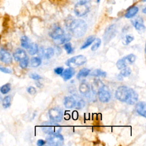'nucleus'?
I'll list each match as a JSON object with an SVG mask.
<instances>
[{
  "label": "nucleus",
  "instance_id": "6e6552de",
  "mask_svg": "<svg viewBox=\"0 0 146 146\" xmlns=\"http://www.w3.org/2000/svg\"><path fill=\"white\" fill-rule=\"evenodd\" d=\"M48 116L51 121L56 123L60 122L63 119V112L61 108L54 107L50 109L48 111Z\"/></svg>",
  "mask_w": 146,
  "mask_h": 146
},
{
  "label": "nucleus",
  "instance_id": "ddd939ff",
  "mask_svg": "<svg viewBox=\"0 0 146 146\" xmlns=\"http://www.w3.org/2000/svg\"><path fill=\"white\" fill-rule=\"evenodd\" d=\"M79 90L82 95L88 96L90 93V87L86 80H83L79 85Z\"/></svg>",
  "mask_w": 146,
  "mask_h": 146
},
{
  "label": "nucleus",
  "instance_id": "20e7f679",
  "mask_svg": "<svg viewBox=\"0 0 146 146\" xmlns=\"http://www.w3.org/2000/svg\"><path fill=\"white\" fill-rule=\"evenodd\" d=\"M87 62V58L83 55H79L74 56L69 58L66 62V65L70 67H75L80 66L85 64Z\"/></svg>",
  "mask_w": 146,
  "mask_h": 146
},
{
  "label": "nucleus",
  "instance_id": "cd10ccee",
  "mask_svg": "<svg viewBox=\"0 0 146 146\" xmlns=\"http://www.w3.org/2000/svg\"><path fill=\"white\" fill-rule=\"evenodd\" d=\"M11 96L8 95L5 96L2 100V106L4 108H9L11 105Z\"/></svg>",
  "mask_w": 146,
  "mask_h": 146
},
{
  "label": "nucleus",
  "instance_id": "a19ab883",
  "mask_svg": "<svg viewBox=\"0 0 146 146\" xmlns=\"http://www.w3.org/2000/svg\"><path fill=\"white\" fill-rule=\"evenodd\" d=\"M45 144H46V141H44L42 139H39L36 143V144L38 146H42V145H44Z\"/></svg>",
  "mask_w": 146,
  "mask_h": 146
},
{
  "label": "nucleus",
  "instance_id": "4be33fe9",
  "mask_svg": "<svg viewBox=\"0 0 146 146\" xmlns=\"http://www.w3.org/2000/svg\"><path fill=\"white\" fill-rule=\"evenodd\" d=\"M90 71H91V70L88 68H83L81 69L79 71V72L78 73V74L76 75L77 79H80L82 78L86 77L87 76H88L90 74Z\"/></svg>",
  "mask_w": 146,
  "mask_h": 146
},
{
  "label": "nucleus",
  "instance_id": "6ab92c4d",
  "mask_svg": "<svg viewBox=\"0 0 146 146\" xmlns=\"http://www.w3.org/2000/svg\"><path fill=\"white\" fill-rule=\"evenodd\" d=\"M64 105L67 108H72L76 105V100L72 96H66L64 99Z\"/></svg>",
  "mask_w": 146,
  "mask_h": 146
},
{
  "label": "nucleus",
  "instance_id": "f3484780",
  "mask_svg": "<svg viewBox=\"0 0 146 146\" xmlns=\"http://www.w3.org/2000/svg\"><path fill=\"white\" fill-rule=\"evenodd\" d=\"M13 55L14 59L17 61H20L27 56L25 51L21 48H17L13 53Z\"/></svg>",
  "mask_w": 146,
  "mask_h": 146
},
{
  "label": "nucleus",
  "instance_id": "1a4fd4ad",
  "mask_svg": "<svg viewBox=\"0 0 146 146\" xmlns=\"http://www.w3.org/2000/svg\"><path fill=\"white\" fill-rule=\"evenodd\" d=\"M74 10L75 15L80 17L87 14L90 11V8L87 5V4L82 3L78 2L74 6Z\"/></svg>",
  "mask_w": 146,
  "mask_h": 146
},
{
  "label": "nucleus",
  "instance_id": "5701e85b",
  "mask_svg": "<svg viewBox=\"0 0 146 146\" xmlns=\"http://www.w3.org/2000/svg\"><path fill=\"white\" fill-rule=\"evenodd\" d=\"M95 35H90L89 36L84 43L83 44V45L80 47V49H84L87 47H88L89 46H90L95 40Z\"/></svg>",
  "mask_w": 146,
  "mask_h": 146
},
{
  "label": "nucleus",
  "instance_id": "a18cd8bd",
  "mask_svg": "<svg viewBox=\"0 0 146 146\" xmlns=\"http://www.w3.org/2000/svg\"><path fill=\"white\" fill-rule=\"evenodd\" d=\"M1 99V96H0V100Z\"/></svg>",
  "mask_w": 146,
  "mask_h": 146
},
{
  "label": "nucleus",
  "instance_id": "c85d7f7f",
  "mask_svg": "<svg viewBox=\"0 0 146 146\" xmlns=\"http://www.w3.org/2000/svg\"><path fill=\"white\" fill-rule=\"evenodd\" d=\"M11 90V84L10 83H6L3 84L0 87V91L2 94H6Z\"/></svg>",
  "mask_w": 146,
  "mask_h": 146
},
{
  "label": "nucleus",
  "instance_id": "f704fd0d",
  "mask_svg": "<svg viewBox=\"0 0 146 146\" xmlns=\"http://www.w3.org/2000/svg\"><path fill=\"white\" fill-rule=\"evenodd\" d=\"M133 39H134V38H133V36H131V35H126L125 36L124 44H125V45H127L129 43H130Z\"/></svg>",
  "mask_w": 146,
  "mask_h": 146
},
{
  "label": "nucleus",
  "instance_id": "9d476101",
  "mask_svg": "<svg viewBox=\"0 0 146 146\" xmlns=\"http://www.w3.org/2000/svg\"><path fill=\"white\" fill-rule=\"evenodd\" d=\"M99 100L103 103L109 102L111 99V93L108 88L105 85L99 91L97 94Z\"/></svg>",
  "mask_w": 146,
  "mask_h": 146
},
{
  "label": "nucleus",
  "instance_id": "f03ea898",
  "mask_svg": "<svg viewBox=\"0 0 146 146\" xmlns=\"http://www.w3.org/2000/svg\"><path fill=\"white\" fill-rule=\"evenodd\" d=\"M72 35L75 38L83 36L87 29L86 22L82 19H74L70 22L67 25Z\"/></svg>",
  "mask_w": 146,
  "mask_h": 146
},
{
  "label": "nucleus",
  "instance_id": "dca6fc26",
  "mask_svg": "<svg viewBox=\"0 0 146 146\" xmlns=\"http://www.w3.org/2000/svg\"><path fill=\"white\" fill-rule=\"evenodd\" d=\"M132 23L136 29V30H137L139 32H143L145 30V26L143 23V21L141 18H137L132 21Z\"/></svg>",
  "mask_w": 146,
  "mask_h": 146
},
{
  "label": "nucleus",
  "instance_id": "7ed1b4c3",
  "mask_svg": "<svg viewBox=\"0 0 146 146\" xmlns=\"http://www.w3.org/2000/svg\"><path fill=\"white\" fill-rule=\"evenodd\" d=\"M42 129L44 133L48 135L59 133L62 130L60 125L54 121H47L42 125Z\"/></svg>",
  "mask_w": 146,
  "mask_h": 146
},
{
  "label": "nucleus",
  "instance_id": "a878e982",
  "mask_svg": "<svg viewBox=\"0 0 146 146\" xmlns=\"http://www.w3.org/2000/svg\"><path fill=\"white\" fill-rule=\"evenodd\" d=\"M54 54V50L52 47H48L44 50L43 52V55L46 59L51 58Z\"/></svg>",
  "mask_w": 146,
  "mask_h": 146
},
{
  "label": "nucleus",
  "instance_id": "79ce46f5",
  "mask_svg": "<svg viewBox=\"0 0 146 146\" xmlns=\"http://www.w3.org/2000/svg\"><path fill=\"white\" fill-rule=\"evenodd\" d=\"M91 0H78V2H80V3H85V4H87V3L90 2Z\"/></svg>",
  "mask_w": 146,
  "mask_h": 146
},
{
  "label": "nucleus",
  "instance_id": "423d86ee",
  "mask_svg": "<svg viewBox=\"0 0 146 146\" xmlns=\"http://www.w3.org/2000/svg\"><path fill=\"white\" fill-rule=\"evenodd\" d=\"M46 141L48 145L59 146L63 144L64 138L60 134L55 133L49 135L46 139Z\"/></svg>",
  "mask_w": 146,
  "mask_h": 146
},
{
  "label": "nucleus",
  "instance_id": "2eb2a0df",
  "mask_svg": "<svg viewBox=\"0 0 146 146\" xmlns=\"http://www.w3.org/2000/svg\"><path fill=\"white\" fill-rule=\"evenodd\" d=\"M104 86V83L99 79H95L91 84V90L92 92L97 95L99 91Z\"/></svg>",
  "mask_w": 146,
  "mask_h": 146
},
{
  "label": "nucleus",
  "instance_id": "412c9836",
  "mask_svg": "<svg viewBox=\"0 0 146 146\" xmlns=\"http://www.w3.org/2000/svg\"><path fill=\"white\" fill-rule=\"evenodd\" d=\"M27 50L29 54H30L31 55H34L38 52V51H39L38 46L35 43H31Z\"/></svg>",
  "mask_w": 146,
  "mask_h": 146
},
{
  "label": "nucleus",
  "instance_id": "c9c22d12",
  "mask_svg": "<svg viewBox=\"0 0 146 146\" xmlns=\"http://www.w3.org/2000/svg\"><path fill=\"white\" fill-rule=\"evenodd\" d=\"M85 106V102H84L83 100L82 99H80L78 103H77V105H76V109H82Z\"/></svg>",
  "mask_w": 146,
  "mask_h": 146
},
{
  "label": "nucleus",
  "instance_id": "f8f14e48",
  "mask_svg": "<svg viewBox=\"0 0 146 146\" xmlns=\"http://www.w3.org/2000/svg\"><path fill=\"white\" fill-rule=\"evenodd\" d=\"M0 60L4 63L10 64L12 62L13 59L11 54L4 48L0 50Z\"/></svg>",
  "mask_w": 146,
  "mask_h": 146
},
{
  "label": "nucleus",
  "instance_id": "4468645a",
  "mask_svg": "<svg viewBox=\"0 0 146 146\" xmlns=\"http://www.w3.org/2000/svg\"><path fill=\"white\" fill-rule=\"evenodd\" d=\"M135 110L138 114L144 117H146V103L145 102L141 101L136 103Z\"/></svg>",
  "mask_w": 146,
  "mask_h": 146
},
{
  "label": "nucleus",
  "instance_id": "4c0bfd02",
  "mask_svg": "<svg viewBox=\"0 0 146 146\" xmlns=\"http://www.w3.org/2000/svg\"><path fill=\"white\" fill-rule=\"evenodd\" d=\"M27 91L28 93H29L30 95H34L36 92V90L35 87L33 86H30L27 88Z\"/></svg>",
  "mask_w": 146,
  "mask_h": 146
},
{
  "label": "nucleus",
  "instance_id": "f257e3e1",
  "mask_svg": "<svg viewBox=\"0 0 146 146\" xmlns=\"http://www.w3.org/2000/svg\"><path fill=\"white\" fill-rule=\"evenodd\" d=\"M115 97L120 102L133 105L138 100V94L131 88L125 86H121L116 90Z\"/></svg>",
  "mask_w": 146,
  "mask_h": 146
},
{
  "label": "nucleus",
  "instance_id": "7c9ffc66",
  "mask_svg": "<svg viewBox=\"0 0 146 146\" xmlns=\"http://www.w3.org/2000/svg\"><path fill=\"white\" fill-rule=\"evenodd\" d=\"M94 43L93 44V45L91 47V50L93 51H95L96 50H97V49L100 47L102 41L100 40V38H95V40H94Z\"/></svg>",
  "mask_w": 146,
  "mask_h": 146
},
{
  "label": "nucleus",
  "instance_id": "c756f323",
  "mask_svg": "<svg viewBox=\"0 0 146 146\" xmlns=\"http://www.w3.org/2000/svg\"><path fill=\"white\" fill-rule=\"evenodd\" d=\"M131 70L129 67H125L123 69H121L120 74L121 76H124V77H127L130 75V74H131Z\"/></svg>",
  "mask_w": 146,
  "mask_h": 146
},
{
  "label": "nucleus",
  "instance_id": "0eeeda50",
  "mask_svg": "<svg viewBox=\"0 0 146 146\" xmlns=\"http://www.w3.org/2000/svg\"><path fill=\"white\" fill-rule=\"evenodd\" d=\"M135 60L136 56L133 54H130L117 60L116 65L119 70H121L126 67L128 64H132L133 63Z\"/></svg>",
  "mask_w": 146,
  "mask_h": 146
},
{
  "label": "nucleus",
  "instance_id": "c03bdc74",
  "mask_svg": "<svg viewBox=\"0 0 146 146\" xmlns=\"http://www.w3.org/2000/svg\"><path fill=\"white\" fill-rule=\"evenodd\" d=\"M96 1H97L98 3H99V2L100 1V0H96Z\"/></svg>",
  "mask_w": 146,
  "mask_h": 146
},
{
  "label": "nucleus",
  "instance_id": "72a5a7b5",
  "mask_svg": "<svg viewBox=\"0 0 146 146\" xmlns=\"http://www.w3.org/2000/svg\"><path fill=\"white\" fill-rule=\"evenodd\" d=\"M71 39V36L70 35H65L64 34V35L60 39V43H66L68 41H69Z\"/></svg>",
  "mask_w": 146,
  "mask_h": 146
},
{
  "label": "nucleus",
  "instance_id": "aec40b11",
  "mask_svg": "<svg viewBox=\"0 0 146 146\" xmlns=\"http://www.w3.org/2000/svg\"><path fill=\"white\" fill-rule=\"evenodd\" d=\"M139 8L136 6H132L129 7L125 14V17L127 18H131L133 17L138 12Z\"/></svg>",
  "mask_w": 146,
  "mask_h": 146
},
{
  "label": "nucleus",
  "instance_id": "e433bc0d",
  "mask_svg": "<svg viewBox=\"0 0 146 146\" xmlns=\"http://www.w3.org/2000/svg\"><path fill=\"white\" fill-rule=\"evenodd\" d=\"M30 78L33 79H34V80H39V79H42V77L38 74H36V73H31L30 74Z\"/></svg>",
  "mask_w": 146,
  "mask_h": 146
},
{
  "label": "nucleus",
  "instance_id": "b1692460",
  "mask_svg": "<svg viewBox=\"0 0 146 146\" xmlns=\"http://www.w3.org/2000/svg\"><path fill=\"white\" fill-rule=\"evenodd\" d=\"M21 44L22 47L27 49L30 44L29 38L26 36H22L21 38Z\"/></svg>",
  "mask_w": 146,
  "mask_h": 146
},
{
  "label": "nucleus",
  "instance_id": "a211bd4d",
  "mask_svg": "<svg viewBox=\"0 0 146 146\" xmlns=\"http://www.w3.org/2000/svg\"><path fill=\"white\" fill-rule=\"evenodd\" d=\"M75 72V71L73 68L69 67L63 70L62 74V76L64 80H68L70 79L74 75Z\"/></svg>",
  "mask_w": 146,
  "mask_h": 146
},
{
  "label": "nucleus",
  "instance_id": "bb28decb",
  "mask_svg": "<svg viewBox=\"0 0 146 146\" xmlns=\"http://www.w3.org/2000/svg\"><path fill=\"white\" fill-rule=\"evenodd\" d=\"M90 75L91 76H100V77H106L107 75V74L106 72L102 71L100 69H96L94 70Z\"/></svg>",
  "mask_w": 146,
  "mask_h": 146
},
{
  "label": "nucleus",
  "instance_id": "ea45409f",
  "mask_svg": "<svg viewBox=\"0 0 146 146\" xmlns=\"http://www.w3.org/2000/svg\"><path fill=\"white\" fill-rule=\"evenodd\" d=\"M64 70V68L62 67H58L54 69V72L58 75H61Z\"/></svg>",
  "mask_w": 146,
  "mask_h": 146
},
{
  "label": "nucleus",
  "instance_id": "2f4dec72",
  "mask_svg": "<svg viewBox=\"0 0 146 146\" xmlns=\"http://www.w3.org/2000/svg\"><path fill=\"white\" fill-rule=\"evenodd\" d=\"M29 58L27 56L26 57H25V58H23V59H22L21 60L19 61V66L22 68L25 69L27 67L28 64H29Z\"/></svg>",
  "mask_w": 146,
  "mask_h": 146
},
{
  "label": "nucleus",
  "instance_id": "393cba45",
  "mask_svg": "<svg viewBox=\"0 0 146 146\" xmlns=\"http://www.w3.org/2000/svg\"><path fill=\"white\" fill-rule=\"evenodd\" d=\"M42 63V60L38 57H33L30 60V66L33 67H36Z\"/></svg>",
  "mask_w": 146,
  "mask_h": 146
},
{
  "label": "nucleus",
  "instance_id": "37998d69",
  "mask_svg": "<svg viewBox=\"0 0 146 146\" xmlns=\"http://www.w3.org/2000/svg\"><path fill=\"white\" fill-rule=\"evenodd\" d=\"M145 10H146V8L145 7H144V9H143V12L145 14L146 12H145Z\"/></svg>",
  "mask_w": 146,
  "mask_h": 146
},
{
  "label": "nucleus",
  "instance_id": "9b49d317",
  "mask_svg": "<svg viewBox=\"0 0 146 146\" xmlns=\"http://www.w3.org/2000/svg\"><path fill=\"white\" fill-rule=\"evenodd\" d=\"M64 34V30L58 26H54L49 33L50 36L54 40L60 39Z\"/></svg>",
  "mask_w": 146,
  "mask_h": 146
},
{
  "label": "nucleus",
  "instance_id": "39448f33",
  "mask_svg": "<svg viewBox=\"0 0 146 146\" xmlns=\"http://www.w3.org/2000/svg\"><path fill=\"white\" fill-rule=\"evenodd\" d=\"M117 26L116 24H112L108 26L105 30L103 34V40L105 44L110 42L116 35Z\"/></svg>",
  "mask_w": 146,
  "mask_h": 146
},
{
  "label": "nucleus",
  "instance_id": "473e14b6",
  "mask_svg": "<svg viewBox=\"0 0 146 146\" xmlns=\"http://www.w3.org/2000/svg\"><path fill=\"white\" fill-rule=\"evenodd\" d=\"M64 48L68 54H71L73 52V48L72 47V44L70 42H67L64 44Z\"/></svg>",
  "mask_w": 146,
  "mask_h": 146
},
{
  "label": "nucleus",
  "instance_id": "58836bf2",
  "mask_svg": "<svg viewBox=\"0 0 146 146\" xmlns=\"http://www.w3.org/2000/svg\"><path fill=\"white\" fill-rule=\"evenodd\" d=\"M0 71L3 73H5V74H10L11 73V70L9 68H7V67H3V66H0Z\"/></svg>",
  "mask_w": 146,
  "mask_h": 146
}]
</instances>
